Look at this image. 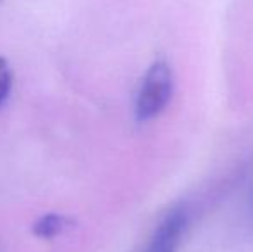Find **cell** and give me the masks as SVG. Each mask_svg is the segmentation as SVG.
Instances as JSON below:
<instances>
[{
  "label": "cell",
  "mask_w": 253,
  "mask_h": 252,
  "mask_svg": "<svg viewBox=\"0 0 253 252\" xmlns=\"http://www.w3.org/2000/svg\"><path fill=\"white\" fill-rule=\"evenodd\" d=\"M174 94V71L167 61H155L145 73L134 99V118L145 123L166 111Z\"/></svg>",
  "instance_id": "obj_1"
},
{
  "label": "cell",
  "mask_w": 253,
  "mask_h": 252,
  "mask_svg": "<svg viewBox=\"0 0 253 252\" xmlns=\"http://www.w3.org/2000/svg\"><path fill=\"white\" fill-rule=\"evenodd\" d=\"M188 216L183 209H172L162 218L153 232L147 252H176L186 230Z\"/></svg>",
  "instance_id": "obj_2"
},
{
  "label": "cell",
  "mask_w": 253,
  "mask_h": 252,
  "mask_svg": "<svg viewBox=\"0 0 253 252\" xmlns=\"http://www.w3.org/2000/svg\"><path fill=\"white\" fill-rule=\"evenodd\" d=\"M69 225V219L62 214L57 212H47V214L40 216L37 221L33 223V235L43 240H52L59 237L64 230Z\"/></svg>",
  "instance_id": "obj_3"
},
{
  "label": "cell",
  "mask_w": 253,
  "mask_h": 252,
  "mask_svg": "<svg viewBox=\"0 0 253 252\" xmlns=\"http://www.w3.org/2000/svg\"><path fill=\"white\" fill-rule=\"evenodd\" d=\"M12 90V69L7 59L0 57V105L9 99Z\"/></svg>",
  "instance_id": "obj_4"
}]
</instances>
